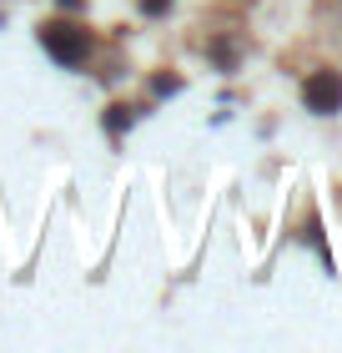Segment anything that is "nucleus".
Here are the masks:
<instances>
[{
  "mask_svg": "<svg viewBox=\"0 0 342 353\" xmlns=\"http://www.w3.org/2000/svg\"><path fill=\"white\" fill-rule=\"evenodd\" d=\"M302 106L312 117H332L342 111V71H312L302 81Z\"/></svg>",
  "mask_w": 342,
  "mask_h": 353,
  "instance_id": "obj_2",
  "label": "nucleus"
},
{
  "mask_svg": "<svg viewBox=\"0 0 342 353\" xmlns=\"http://www.w3.org/2000/svg\"><path fill=\"white\" fill-rule=\"evenodd\" d=\"M126 126H131V106H106V132L121 137Z\"/></svg>",
  "mask_w": 342,
  "mask_h": 353,
  "instance_id": "obj_4",
  "label": "nucleus"
},
{
  "mask_svg": "<svg viewBox=\"0 0 342 353\" xmlns=\"http://www.w3.org/2000/svg\"><path fill=\"white\" fill-rule=\"evenodd\" d=\"M56 6H61V10H81L86 0H56Z\"/></svg>",
  "mask_w": 342,
  "mask_h": 353,
  "instance_id": "obj_7",
  "label": "nucleus"
},
{
  "mask_svg": "<svg viewBox=\"0 0 342 353\" xmlns=\"http://www.w3.org/2000/svg\"><path fill=\"white\" fill-rule=\"evenodd\" d=\"M136 6H141V15H167L171 0H136Z\"/></svg>",
  "mask_w": 342,
  "mask_h": 353,
  "instance_id": "obj_6",
  "label": "nucleus"
},
{
  "mask_svg": "<svg viewBox=\"0 0 342 353\" xmlns=\"http://www.w3.org/2000/svg\"><path fill=\"white\" fill-rule=\"evenodd\" d=\"M206 56L217 61L222 71H237V41H232V36H217V41L206 46Z\"/></svg>",
  "mask_w": 342,
  "mask_h": 353,
  "instance_id": "obj_3",
  "label": "nucleus"
},
{
  "mask_svg": "<svg viewBox=\"0 0 342 353\" xmlns=\"http://www.w3.org/2000/svg\"><path fill=\"white\" fill-rule=\"evenodd\" d=\"M41 51L56 61V66H81V61L91 56V36L81 26H71V21H45L41 26Z\"/></svg>",
  "mask_w": 342,
  "mask_h": 353,
  "instance_id": "obj_1",
  "label": "nucleus"
},
{
  "mask_svg": "<svg viewBox=\"0 0 342 353\" xmlns=\"http://www.w3.org/2000/svg\"><path fill=\"white\" fill-rule=\"evenodd\" d=\"M156 96H176V91H182V81H176V76H156Z\"/></svg>",
  "mask_w": 342,
  "mask_h": 353,
  "instance_id": "obj_5",
  "label": "nucleus"
}]
</instances>
